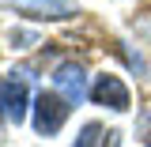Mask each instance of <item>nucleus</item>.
Listing matches in <instances>:
<instances>
[{
  "instance_id": "obj_1",
  "label": "nucleus",
  "mask_w": 151,
  "mask_h": 147,
  "mask_svg": "<svg viewBox=\"0 0 151 147\" xmlns=\"http://www.w3.org/2000/svg\"><path fill=\"white\" fill-rule=\"evenodd\" d=\"M68 110H72V106H68L57 91H42L34 98V132L38 136H53V132L64 125Z\"/></svg>"
},
{
  "instance_id": "obj_2",
  "label": "nucleus",
  "mask_w": 151,
  "mask_h": 147,
  "mask_svg": "<svg viewBox=\"0 0 151 147\" xmlns=\"http://www.w3.org/2000/svg\"><path fill=\"white\" fill-rule=\"evenodd\" d=\"M53 87H57V94H60L68 106H79V102L91 94V87H87V72H83L79 64H72V60L57 64V72H53Z\"/></svg>"
},
{
  "instance_id": "obj_3",
  "label": "nucleus",
  "mask_w": 151,
  "mask_h": 147,
  "mask_svg": "<svg viewBox=\"0 0 151 147\" xmlns=\"http://www.w3.org/2000/svg\"><path fill=\"white\" fill-rule=\"evenodd\" d=\"M87 98H91L94 106L113 110V113H125L129 102H132V98H129V87H125L117 75H98V79L91 83V94H87Z\"/></svg>"
},
{
  "instance_id": "obj_4",
  "label": "nucleus",
  "mask_w": 151,
  "mask_h": 147,
  "mask_svg": "<svg viewBox=\"0 0 151 147\" xmlns=\"http://www.w3.org/2000/svg\"><path fill=\"white\" fill-rule=\"evenodd\" d=\"M27 83H19V79H0V113L8 117V121H23L27 117Z\"/></svg>"
},
{
  "instance_id": "obj_5",
  "label": "nucleus",
  "mask_w": 151,
  "mask_h": 147,
  "mask_svg": "<svg viewBox=\"0 0 151 147\" xmlns=\"http://www.w3.org/2000/svg\"><path fill=\"white\" fill-rule=\"evenodd\" d=\"M15 8L38 11V15H45V19H68V15H76V8L68 4V0H15Z\"/></svg>"
},
{
  "instance_id": "obj_6",
  "label": "nucleus",
  "mask_w": 151,
  "mask_h": 147,
  "mask_svg": "<svg viewBox=\"0 0 151 147\" xmlns=\"http://www.w3.org/2000/svg\"><path fill=\"white\" fill-rule=\"evenodd\" d=\"M102 143V125H83V132H79V136H76V143L72 147H98Z\"/></svg>"
},
{
  "instance_id": "obj_7",
  "label": "nucleus",
  "mask_w": 151,
  "mask_h": 147,
  "mask_svg": "<svg viewBox=\"0 0 151 147\" xmlns=\"http://www.w3.org/2000/svg\"><path fill=\"white\" fill-rule=\"evenodd\" d=\"M102 147H121V132H106V140H102Z\"/></svg>"
}]
</instances>
